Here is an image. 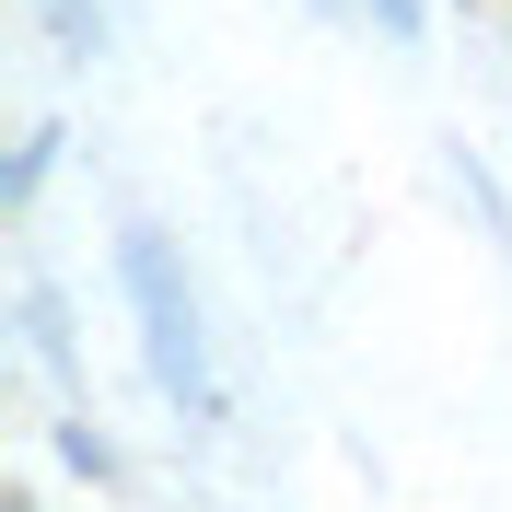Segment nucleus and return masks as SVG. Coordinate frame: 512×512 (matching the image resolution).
Instances as JSON below:
<instances>
[{
  "mask_svg": "<svg viewBox=\"0 0 512 512\" xmlns=\"http://www.w3.org/2000/svg\"><path fill=\"white\" fill-rule=\"evenodd\" d=\"M117 280H128V326H140L152 384L187 419H210V408H222V373H210V326H198V280H187V256H175V233L128 222L117 233Z\"/></svg>",
  "mask_w": 512,
  "mask_h": 512,
  "instance_id": "obj_1",
  "label": "nucleus"
},
{
  "mask_svg": "<svg viewBox=\"0 0 512 512\" xmlns=\"http://www.w3.org/2000/svg\"><path fill=\"white\" fill-rule=\"evenodd\" d=\"M443 175L466 187V210H478V233H489V245L512 256V210H501V187H489V163H478V152H454V140H443Z\"/></svg>",
  "mask_w": 512,
  "mask_h": 512,
  "instance_id": "obj_2",
  "label": "nucleus"
},
{
  "mask_svg": "<svg viewBox=\"0 0 512 512\" xmlns=\"http://www.w3.org/2000/svg\"><path fill=\"white\" fill-rule=\"evenodd\" d=\"M24 326H35V350H47V373L70 384V315H59V291H35V303H24Z\"/></svg>",
  "mask_w": 512,
  "mask_h": 512,
  "instance_id": "obj_3",
  "label": "nucleus"
},
{
  "mask_svg": "<svg viewBox=\"0 0 512 512\" xmlns=\"http://www.w3.org/2000/svg\"><path fill=\"white\" fill-rule=\"evenodd\" d=\"M373 24L396 35V47H419V35H431V24H419V0H373Z\"/></svg>",
  "mask_w": 512,
  "mask_h": 512,
  "instance_id": "obj_4",
  "label": "nucleus"
},
{
  "mask_svg": "<svg viewBox=\"0 0 512 512\" xmlns=\"http://www.w3.org/2000/svg\"><path fill=\"white\" fill-rule=\"evenodd\" d=\"M315 12H338V0H315Z\"/></svg>",
  "mask_w": 512,
  "mask_h": 512,
  "instance_id": "obj_5",
  "label": "nucleus"
}]
</instances>
